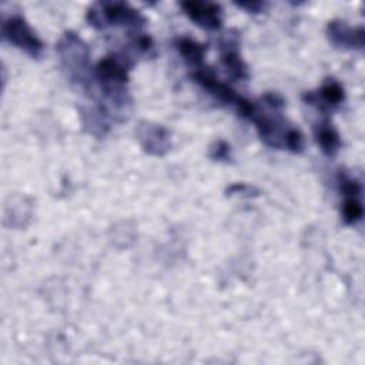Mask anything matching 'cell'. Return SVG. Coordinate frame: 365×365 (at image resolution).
I'll return each mask as SVG.
<instances>
[{"instance_id":"cell-1","label":"cell","mask_w":365,"mask_h":365,"mask_svg":"<svg viewBox=\"0 0 365 365\" xmlns=\"http://www.w3.org/2000/svg\"><path fill=\"white\" fill-rule=\"evenodd\" d=\"M134 61L130 56L111 54L101 58L94 67V77L100 86L106 103L117 110L125 108L130 103L128 71Z\"/></svg>"},{"instance_id":"cell-2","label":"cell","mask_w":365,"mask_h":365,"mask_svg":"<svg viewBox=\"0 0 365 365\" xmlns=\"http://www.w3.org/2000/svg\"><path fill=\"white\" fill-rule=\"evenodd\" d=\"M86 19L88 24L97 30H104L113 26H121L140 33L145 26V17L133 6L124 1H98L88 7Z\"/></svg>"},{"instance_id":"cell-3","label":"cell","mask_w":365,"mask_h":365,"mask_svg":"<svg viewBox=\"0 0 365 365\" xmlns=\"http://www.w3.org/2000/svg\"><path fill=\"white\" fill-rule=\"evenodd\" d=\"M60 64L68 80L83 87L88 86L90 48L74 31H66L56 46Z\"/></svg>"},{"instance_id":"cell-4","label":"cell","mask_w":365,"mask_h":365,"mask_svg":"<svg viewBox=\"0 0 365 365\" xmlns=\"http://www.w3.org/2000/svg\"><path fill=\"white\" fill-rule=\"evenodd\" d=\"M1 37L20 48L31 58H40L44 50L43 41L20 14H13L3 20L1 23Z\"/></svg>"},{"instance_id":"cell-5","label":"cell","mask_w":365,"mask_h":365,"mask_svg":"<svg viewBox=\"0 0 365 365\" xmlns=\"http://www.w3.org/2000/svg\"><path fill=\"white\" fill-rule=\"evenodd\" d=\"M220 57L221 64L225 68L227 76L232 81H242L248 78V67L240 54V37L238 33L228 31L220 40Z\"/></svg>"},{"instance_id":"cell-6","label":"cell","mask_w":365,"mask_h":365,"mask_svg":"<svg viewBox=\"0 0 365 365\" xmlns=\"http://www.w3.org/2000/svg\"><path fill=\"white\" fill-rule=\"evenodd\" d=\"M137 140L141 148L155 157L165 155L171 150V135L170 131L157 123L153 121H140L135 128Z\"/></svg>"},{"instance_id":"cell-7","label":"cell","mask_w":365,"mask_h":365,"mask_svg":"<svg viewBox=\"0 0 365 365\" xmlns=\"http://www.w3.org/2000/svg\"><path fill=\"white\" fill-rule=\"evenodd\" d=\"M279 113L281 111H274V114H265L257 107L255 114L251 118L264 144L275 150L284 148V135L287 128L289 127L284 123Z\"/></svg>"},{"instance_id":"cell-8","label":"cell","mask_w":365,"mask_h":365,"mask_svg":"<svg viewBox=\"0 0 365 365\" xmlns=\"http://www.w3.org/2000/svg\"><path fill=\"white\" fill-rule=\"evenodd\" d=\"M184 14L201 29L215 31L222 26V7L218 3L188 0L180 3Z\"/></svg>"},{"instance_id":"cell-9","label":"cell","mask_w":365,"mask_h":365,"mask_svg":"<svg viewBox=\"0 0 365 365\" xmlns=\"http://www.w3.org/2000/svg\"><path fill=\"white\" fill-rule=\"evenodd\" d=\"M327 37L336 48L362 50L365 46V31L362 27H351L346 21L335 19L327 24Z\"/></svg>"},{"instance_id":"cell-10","label":"cell","mask_w":365,"mask_h":365,"mask_svg":"<svg viewBox=\"0 0 365 365\" xmlns=\"http://www.w3.org/2000/svg\"><path fill=\"white\" fill-rule=\"evenodd\" d=\"M302 98L307 104L315 106L318 110L329 111L341 106L345 98V93L335 78H327L317 91H308Z\"/></svg>"},{"instance_id":"cell-11","label":"cell","mask_w":365,"mask_h":365,"mask_svg":"<svg viewBox=\"0 0 365 365\" xmlns=\"http://www.w3.org/2000/svg\"><path fill=\"white\" fill-rule=\"evenodd\" d=\"M191 78L200 84L204 90H207L210 94H212L218 101L224 103V104H235L237 98L240 97L238 94H235V91L225 83L220 81L214 71L210 70L208 67H198L194 68V71L191 73Z\"/></svg>"},{"instance_id":"cell-12","label":"cell","mask_w":365,"mask_h":365,"mask_svg":"<svg viewBox=\"0 0 365 365\" xmlns=\"http://www.w3.org/2000/svg\"><path fill=\"white\" fill-rule=\"evenodd\" d=\"M80 117L84 130L97 138L104 137L110 130V115L106 106L97 104L94 107H84L81 108Z\"/></svg>"},{"instance_id":"cell-13","label":"cell","mask_w":365,"mask_h":365,"mask_svg":"<svg viewBox=\"0 0 365 365\" xmlns=\"http://www.w3.org/2000/svg\"><path fill=\"white\" fill-rule=\"evenodd\" d=\"M314 135H315L317 144L319 145L321 151L325 155L334 157L339 151L342 144L339 133L328 121L317 124L314 128Z\"/></svg>"},{"instance_id":"cell-14","label":"cell","mask_w":365,"mask_h":365,"mask_svg":"<svg viewBox=\"0 0 365 365\" xmlns=\"http://www.w3.org/2000/svg\"><path fill=\"white\" fill-rule=\"evenodd\" d=\"M31 217V202L23 195H13L6 204V220L10 221V227H26Z\"/></svg>"},{"instance_id":"cell-15","label":"cell","mask_w":365,"mask_h":365,"mask_svg":"<svg viewBox=\"0 0 365 365\" xmlns=\"http://www.w3.org/2000/svg\"><path fill=\"white\" fill-rule=\"evenodd\" d=\"M174 44H175V48L178 50L180 56L188 64H191L194 68H198L202 66L207 46H204L190 37H178V38H175Z\"/></svg>"},{"instance_id":"cell-16","label":"cell","mask_w":365,"mask_h":365,"mask_svg":"<svg viewBox=\"0 0 365 365\" xmlns=\"http://www.w3.org/2000/svg\"><path fill=\"white\" fill-rule=\"evenodd\" d=\"M341 217L344 224L354 225L364 217V207L358 198H345L342 207H341Z\"/></svg>"},{"instance_id":"cell-17","label":"cell","mask_w":365,"mask_h":365,"mask_svg":"<svg viewBox=\"0 0 365 365\" xmlns=\"http://www.w3.org/2000/svg\"><path fill=\"white\" fill-rule=\"evenodd\" d=\"M336 181H338V190L345 198H349V197L358 198L359 197L362 187L356 178H352L348 173L341 170L336 175Z\"/></svg>"},{"instance_id":"cell-18","label":"cell","mask_w":365,"mask_h":365,"mask_svg":"<svg viewBox=\"0 0 365 365\" xmlns=\"http://www.w3.org/2000/svg\"><path fill=\"white\" fill-rule=\"evenodd\" d=\"M304 147H305V141H304L302 133L298 128L289 125L284 135V148H287L291 153L299 154L304 151Z\"/></svg>"},{"instance_id":"cell-19","label":"cell","mask_w":365,"mask_h":365,"mask_svg":"<svg viewBox=\"0 0 365 365\" xmlns=\"http://www.w3.org/2000/svg\"><path fill=\"white\" fill-rule=\"evenodd\" d=\"M208 157L212 161L228 163L232 158V155H231V145L227 141H224V140H217V141H214L210 145Z\"/></svg>"},{"instance_id":"cell-20","label":"cell","mask_w":365,"mask_h":365,"mask_svg":"<svg viewBox=\"0 0 365 365\" xmlns=\"http://www.w3.org/2000/svg\"><path fill=\"white\" fill-rule=\"evenodd\" d=\"M227 195L228 197H232V195H240V197H247V198H251V197H258L259 195V190L254 185H250V184H245V182H235V184H231L228 188H227Z\"/></svg>"},{"instance_id":"cell-21","label":"cell","mask_w":365,"mask_h":365,"mask_svg":"<svg viewBox=\"0 0 365 365\" xmlns=\"http://www.w3.org/2000/svg\"><path fill=\"white\" fill-rule=\"evenodd\" d=\"M261 101L269 108V110H274V111H281L285 106V101L284 98L277 94V93H265L262 97H261Z\"/></svg>"},{"instance_id":"cell-22","label":"cell","mask_w":365,"mask_h":365,"mask_svg":"<svg viewBox=\"0 0 365 365\" xmlns=\"http://www.w3.org/2000/svg\"><path fill=\"white\" fill-rule=\"evenodd\" d=\"M234 4L240 9H244L248 13H254V14L264 11L267 7L265 1H235Z\"/></svg>"}]
</instances>
